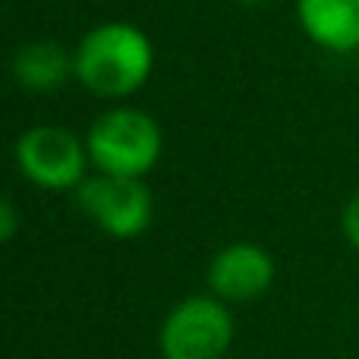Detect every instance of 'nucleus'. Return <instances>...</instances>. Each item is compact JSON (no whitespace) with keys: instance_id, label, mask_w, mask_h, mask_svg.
I'll return each mask as SVG.
<instances>
[{"instance_id":"nucleus-7","label":"nucleus","mask_w":359,"mask_h":359,"mask_svg":"<svg viewBox=\"0 0 359 359\" xmlns=\"http://www.w3.org/2000/svg\"><path fill=\"white\" fill-rule=\"evenodd\" d=\"M297 22L322 50H359V0H297Z\"/></svg>"},{"instance_id":"nucleus-11","label":"nucleus","mask_w":359,"mask_h":359,"mask_svg":"<svg viewBox=\"0 0 359 359\" xmlns=\"http://www.w3.org/2000/svg\"><path fill=\"white\" fill-rule=\"evenodd\" d=\"M236 4H243V6H265V4H271V0H236Z\"/></svg>"},{"instance_id":"nucleus-2","label":"nucleus","mask_w":359,"mask_h":359,"mask_svg":"<svg viewBox=\"0 0 359 359\" xmlns=\"http://www.w3.org/2000/svg\"><path fill=\"white\" fill-rule=\"evenodd\" d=\"M86 149L95 174L145 180L161 161L164 136L149 111L133 104H114L92 120Z\"/></svg>"},{"instance_id":"nucleus-9","label":"nucleus","mask_w":359,"mask_h":359,"mask_svg":"<svg viewBox=\"0 0 359 359\" xmlns=\"http://www.w3.org/2000/svg\"><path fill=\"white\" fill-rule=\"evenodd\" d=\"M341 227H344V236L353 249H359V189L350 196V202L344 205V215H341Z\"/></svg>"},{"instance_id":"nucleus-4","label":"nucleus","mask_w":359,"mask_h":359,"mask_svg":"<svg viewBox=\"0 0 359 359\" xmlns=\"http://www.w3.org/2000/svg\"><path fill=\"white\" fill-rule=\"evenodd\" d=\"M233 316L211 293L180 299L164 316L158 350L164 359H224L233 347Z\"/></svg>"},{"instance_id":"nucleus-8","label":"nucleus","mask_w":359,"mask_h":359,"mask_svg":"<svg viewBox=\"0 0 359 359\" xmlns=\"http://www.w3.org/2000/svg\"><path fill=\"white\" fill-rule=\"evenodd\" d=\"M10 73L25 92H57L73 79V50L50 38H35L13 50Z\"/></svg>"},{"instance_id":"nucleus-1","label":"nucleus","mask_w":359,"mask_h":359,"mask_svg":"<svg viewBox=\"0 0 359 359\" xmlns=\"http://www.w3.org/2000/svg\"><path fill=\"white\" fill-rule=\"evenodd\" d=\"M155 73V44L133 22H98L73 48V79L95 98L120 104Z\"/></svg>"},{"instance_id":"nucleus-5","label":"nucleus","mask_w":359,"mask_h":359,"mask_svg":"<svg viewBox=\"0 0 359 359\" xmlns=\"http://www.w3.org/2000/svg\"><path fill=\"white\" fill-rule=\"evenodd\" d=\"M79 211L114 240H136L155 217V196L149 183L136 177L88 174L76 189Z\"/></svg>"},{"instance_id":"nucleus-3","label":"nucleus","mask_w":359,"mask_h":359,"mask_svg":"<svg viewBox=\"0 0 359 359\" xmlns=\"http://www.w3.org/2000/svg\"><path fill=\"white\" fill-rule=\"evenodd\" d=\"M13 161L32 186L48 192H76L92 168L86 136H76L60 123H35L22 130L13 145Z\"/></svg>"},{"instance_id":"nucleus-10","label":"nucleus","mask_w":359,"mask_h":359,"mask_svg":"<svg viewBox=\"0 0 359 359\" xmlns=\"http://www.w3.org/2000/svg\"><path fill=\"white\" fill-rule=\"evenodd\" d=\"M19 230V215H16V205H13V198L6 196L4 202H0V240L10 243L13 236H16Z\"/></svg>"},{"instance_id":"nucleus-12","label":"nucleus","mask_w":359,"mask_h":359,"mask_svg":"<svg viewBox=\"0 0 359 359\" xmlns=\"http://www.w3.org/2000/svg\"><path fill=\"white\" fill-rule=\"evenodd\" d=\"M356 69H359V50H356Z\"/></svg>"},{"instance_id":"nucleus-6","label":"nucleus","mask_w":359,"mask_h":359,"mask_svg":"<svg viewBox=\"0 0 359 359\" xmlns=\"http://www.w3.org/2000/svg\"><path fill=\"white\" fill-rule=\"evenodd\" d=\"M278 278L271 252L259 243H227L208 262V290L224 303H252L265 297Z\"/></svg>"}]
</instances>
